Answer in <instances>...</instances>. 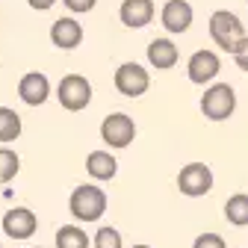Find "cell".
<instances>
[{
	"label": "cell",
	"mask_w": 248,
	"mask_h": 248,
	"mask_svg": "<svg viewBox=\"0 0 248 248\" xmlns=\"http://www.w3.org/2000/svg\"><path fill=\"white\" fill-rule=\"evenodd\" d=\"M68 210L77 222H98L107 213V192L95 183H80L68 198Z\"/></svg>",
	"instance_id": "6da1fadb"
},
{
	"label": "cell",
	"mask_w": 248,
	"mask_h": 248,
	"mask_svg": "<svg viewBox=\"0 0 248 248\" xmlns=\"http://www.w3.org/2000/svg\"><path fill=\"white\" fill-rule=\"evenodd\" d=\"M236 109V92L231 83H210L201 95V115L207 121H228Z\"/></svg>",
	"instance_id": "7a4b0ae2"
},
{
	"label": "cell",
	"mask_w": 248,
	"mask_h": 248,
	"mask_svg": "<svg viewBox=\"0 0 248 248\" xmlns=\"http://www.w3.org/2000/svg\"><path fill=\"white\" fill-rule=\"evenodd\" d=\"M210 39L219 45V50L233 53L236 45L245 39V27H242V21H239L233 12L216 9V12L210 15Z\"/></svg>",
	"instance_id": "3957f363"
},
{
	"label": "cell",
	"mask_w": 248,
	"mask_h": 248,
	"mask_svg": "<svg viewBox=\"0 0 248 248\" xmlns=\"http://www.w3.org/2000/svg\"><path fill=\"white\" fill-rule=\"evenodd\" d=\"M56 101L68 112H80L92 104V83L83 74H65L56 86Z\"/></svg>",
	"instance_id": "277c9868"
},
{
	"label": "cell",
	"mask_w": 248,
	"mask_h": 248,
	"mask_svg": "<svg viewBox=\"0 0 248 248\" xmlns=\"http://www.w3.org/2000/svg\"><path fill=\"white\" fill-rule=\"evenodd\" d=\"M101 139L107 148H127L133 139H136V121L127 115V112H112L101 121Z\"/></svg>",
	"instance_id": "5b68a950"
},
{
	"label": "cell",
	"mask_w": 248,
	"mask_h": 248,
	"mask_svg": "<svg viewBox=\"0 0 248 248\" xmlns=\"http://www.w3.org/2000/svg\"><path fill=\"white\" fill-rule=\"evenodd\" d=\"M112 83L124 98H142L148 92V86H151V74H148V68L139 65V62H124V65L115 68Z\"/></svg>",
	"instance_id": "8992f818"
},
{
	"label": "cell",
	"mask_w": 248,
	"mask_h": 248,
	"mask_svg": "<svg viewBox=\"0 0 248 248\" xmlns=\"http://www.w3.org/2000/svg\"><path fill=\"white\" fill-rule=\"evenodd\" d=\"M177 189L186 198H201L213 189V171L204 163H186L177 174Z\"/></svg>",
	"instance_id": "52a82bcc"
},
{
	"label": "cell",
	"mask_w": 248,
	"mask_h": 248,
	"mask_svg": "<svg viewBox=\"0 0 248 248\" xmlns=\"http://www.w3.org/2000/svg\"><path fill=\"white\" fill-rule=\"evenodd\" d=\"M219 71H222V59H219L216 50H195L189 56V62H186V77H189V83H195V86L213 83L219 77Z\"/></svg>",
	"instance_id": "ba28073f"
},
{
	"label": "cell",
	"mask_w": 248,
	"mask_h": 248,
	"mask_svg": "<svg viewBox=\"0 0 248 248\" xmlns=\"http://www.w3.org/2000/svg\"><path fill=\"white\" fill-rule=\"evenodd\" d=\"M192 21H195V9L189 0H166V6L160 9V24L174 36L186 33L192 27Z\"/></svg>",
	"instance_id": "9c48e42d"
},
{
	"label": "cell",
	"mask_w": 248,
	"mask_h": 248,
	"mask_svg": "<svg viewBox=\"0 0 248 248\" xmlns=\"http://www.w3.org/2000/svg\"><path fill=\"white\" fill-rule=\"evenodd\" d=\"M0 225H3V233L9 239H30L39 231V216L27 207H12V210H6Z\"/></svg>",
	"instance_id": "30bf717a"
},
{
	"label": "cell",
	"mask_w": 248,
	"mask_h": 248,
	"mask_svg": "<svg viewBox=\"0 0 248 248\" xmlns=\"http://www.w3.org/2000/svg\"><path fill=\"white\" fill-rule=\"evenodd\" d=\"M18 98L27 107H42L50 98V80L42 71H30L18 80Z\"/></svg>",
	"instance_id": "8fae6325"
},
{
	"label": "cell",
	"mask_w": 248,
	"mask_h": 248,
	"mask_svg": "<svg viewBox=\"0 0 248 248\" xmlns=\"http://www.w3.org/2000/svg\"><path fill=\"white\" fill-rule=\"evenodd\" d=\"M50 42H53V47H59V50H74V47L83 42V24H80L77 18H71V15L56 18L53 27H50Z\"/></svg>",
	"instance_id": "7c38bea8"
},
{
	"label": "cell",
	"mask_w": 248,
	"mask_h": 248,
	"mask_svg": "<svg viewBox=\"0 0 248 248\" xmlns=\"http://www.w3.org/2000/svg\"><path fill=\"white\" fill-rule=\"evenodd\" d=\"M154 0H124L121 9H118V18L124 27H130V30H142L154 21Z\"/></svg>",
	"instance_id": "4fadbf2b"
},
{
	"label": "cell",
	"mask_w": 248,
	"mask_h": 248,
	"mask_svg": "<svg viewBox=\"0 0 248 248\" xmlns=\"http://www.w3.org/2000/svg\"><path fill=\"white\" fill-rule=\"evenodd\" d=\"M177 59H180V53H177V45L171 39H166V36L151 39V45H148V65L151 68L169 71V68L177 65Z\"/></svg>",
	"instance_id": "5bb4252c"
},
{
	"label": "cell",
	"mask_w": 248,
	"mask_h": 248,
	"mask_svg": "<svg viewBox=\"0 0 248 248\" xmlns=\"http://www.w3.org/2000/svg\"><path fill=\"white\" fill-rule=\"evenodd\" d=\"M86 171L92 180H112L118 174V160L112 157L109 151H92L89 157H86Z\"/></svg>",
	"instance_id": "9a60e30c"
},
{
	"label": "cell",
	"mask_w": 248,
	"mask_h": 248,
	"mask_svg": "<svg viewBox=\"0 0 248 248\" xmlns=\"http://www.w3.org/2000/svg\"><path fill=\"white\" fill-rule=\"evenodd\" d=\"M225 219L233 225V228H245L248 225V195L245 192H236L225 201Z\"/></svg>",
	"instance_id": "2e32d148"
},
{
	"label": "cell",
	"mask_w": 248,
	"mask_h": 248,
	"mask_svg": "<svg viewBox=\"0 0 248 248\" xmlns=\"http://www.w3.org/2000/svg\"><path fill=\"white\" fill-rule=\"evenodd\" d=\"M56 248H92V242H89V236H86L83 228H77V225H62L56 231Z\"/></svg>",
	"instance_id": "e0dca14e"
},
{
	"label": "cell",
	"mask_w": 248,
	"mask_h": 248,
	"mask_svg": "<svg viewBox=\"0 0 248 248\" xmlns=\"http://www.w3.org/2000/svg\"><path fill=\"white\" fill-rule=\"evenodd\" d=\"M21 136V115L9 107H0V142H15Z\"/></svg>",
	"instance_id": "ac0fdd59"
},
{
	"label": "cell",
	"mask_w": 248,
	"mask_h": 248,
	"mask_svg": "<svg viewBox=\"0 0 248 248\" xmlns=\"http://www.w3.org/2000/svg\"><path fill=\"white\" fill-rule=\"evenodd\" d=\"M18 171H21V157L9 148H0V183L15 180Z\"/></svg>",
	"instance_id": "d6986e66"
},
{
	"label": "cell",
	"mask_w": 248,
	"mask_h": 248,
	"mask_svg": "<svg viewBox=\"0 0 248 248\" xmlns=\"http://www.w3.org/2000/svg\"><path fill=\"white\" fill-rule=\"evenodd\" d=\"M95 248H124V242H121V233L115 231V228H109V225H104L98 233H95V242H92Z\"/></svg>",
	"instance_id": "ffe728a7"
},
{
	"label": "cell",
	"mask_w": 248,
	"mask_h": 248,
	"mask_svg": "<svg viewBox=\"0 0 248 248\" xmlns=\"http://www.w3.org/2000/svg\"><path fill=\"white\" fill-rule=\"evenodd\" d=\"M192 248H228V245H225V239L219 233H198Z\"/></svg>",
	"instance_id": "44dd1931"
},
{
	"label": "cell",
	"mask_w": 248,
	"mask_h": 248,
	"mask_svg": "<svg viewBox=\"0 0 248 248\" xmlns=\"http://www.w3.org/2000/svg\"><path fill=\"white\" fill-rule=\"evenodd\" d=\"M65 3V9L68 12H74V15H83V12H92L98 6V0H62Z\"/></svg>",
	"instance_id": "7402d4cb"
},
{
	"label": "cell",
	"mask_w": 248,
	"mask_h": 248,
	"mask_svg": "<svg viewBox=\"0 0 248 248\" xmlns=\"http://www.w3.org/2000/svg\"><path fill=\"white\" fill-rule=\"evenodd\" d=\"M233 56V62H236V68H242V71H248V36L236 45V50L231 53Z\"/></svg>",
	"instance_id": "603a6c76"
},
{
	"label": "cell",
	"mask_w": 248,
	"mask_h": 248,
	"mask_svg": "<svg viewBox=\"0 0 248 248\" xmlns=\"http://www.w3.org/2000/svg\"><path fill=\"white\" fill-rule=\"evenodd\" d=\"M27 3H30V9H36V12H47V9H53L56 0H27Z\"/></svg>",
	"instance_id": "cb8c5ba5"
},
{
	"label": "cell",
	"mask_w": 248,
	"mask_h": 248,
	"mask_svg": "<svg viewBox=\"0 0 248 248\" xmlns=\"http://www.w3.org/2000/svg\"><path fill=\"white\" fill-rule=\"evenodd\" d=\"M133 248H151V245H133Z\"/></svg>",
	"instance_id": "d4e9b609"
},
{
	"label": "cell",
	"mask_w": 248,
	"mask_h": 248,
	"mask_svg": "<svg viewBox=\"0 0 248 248\" xmlns=\"http://www.w3.org/2000/svg\"><path fill=\"white\" fill-rule=\"evenodd\" d=\"M0 248H3V242H0Z\"/></svg>",
	"instance_id": "484cf974"
},
{
	"label": "cell",
	"mask_w": 248,
	"mask_h": 248,
	"mask_svg": "<svg viewBox=\"0 0 248 248\" xmlns=\"http://www.w3.org/2000/svg\"><path fill=\"white\" fill-rule=\"evenodd\" d=\"M245 3H248V0H245Z\"/></svg>",
	"instance_id": "4316f807"
}]
</instances>
